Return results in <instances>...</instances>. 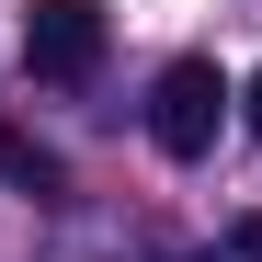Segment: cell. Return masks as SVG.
<instances>
[{
    "mask_svg": "<svg viewBox=\"0 0 262 262\" xmlns=\"http://www.w3.org/2000/svg\"><path fill=\"white\" fill-rule=\"evenodd\" d=\"M239 125H251V137H262V80H251V92H239Z\"/></svg>",
    "mask_w": 262,
    "mask_h": 262,
    "instance_id": "5b68a950",
    "label": "cell"
},
{
    "mask_svg": "<svg viewBox=\"0 0 262 262\" xmlns=\"http://www.w3.org/2000/svg\"><path fill=\"white\" fill-rule=\"evenodd\" d=\"M0 183H12V194H57L69 171H57V148H46V137H23V125L0 114Z\"/></svg>",
    "mask_w": 262,
    "mask_h": 262,
    "instance_id": "3957f363",
    "label": "cell"
},
{
    "mask_svg": "<svg viewBox=\"0 0 262 262\" xmlns=\"http://www.w3.org/2000/svg\"><path fill=\"white\" fill-rule=\"evenodd\" d=\"M103 46H114V12H103V0H34V12H23V69L34 80H92Z\"/></svg>",
    "mask_w": 262,
    "mask_h": 262,
    "instance_id": "7a4b0ae2",
    "label": "cell"
},
{
    "mask_svg": "<svg viewBox=\"0 0 262 262\" xmlns=\"http://www.w3.org/2000/svg\"><path fill=\"white\" fill-rule=\"evenodd\" d=\"M228 262H262V216H239V228H228Z\"/></svg>",
    "mask_w": 262,
    "mask_h": 262,
    "instance_id": "277c9868",
    "label": "cell"
},
{
    "mask_svg": "<svg viewBox=\"0 0 262 262\" xmlns=\"http://www.w3.org/2000/svg\"><path fill=\"white\" fill-rule=\"evenodd\" d=\"M216 114H228L216 57H171V69L148 80V137H160V160H205V148H216Z\"/></svg>",
    "mask_w": 262,
    "mask_h": 262,
    "instance_id": "6da1fadb",
    "label": "cell"
}]
</instances>
